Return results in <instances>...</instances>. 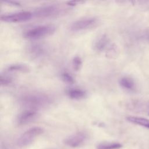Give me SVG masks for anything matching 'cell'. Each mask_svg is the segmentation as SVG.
<instances>
[{
  "mask_svg": "<svg viewBox=\"0 0 149 149\" xmlns=\"http://www.w3.org/2000/svg\"><path fill=\"white\" fill-rule=\"evenodd\" d=\"M126 119L129 122L149 129V119H147L144 118L132 116L127 117Z\"/></svg>",
  "mask_w": 149,
  "mask_h": 149,
  "instance_id": "14",
  "label": "cell"
},
{
  "mask_svg": "<svg viewBox=\"0 0 149 149\" xmlns=\"http://www.w3.org/2000/svg\"><path fill=\"white\" fill-rule=\"evenodd\" d=\"M148 40H149V36H148Z\"/></svg>",
  "mask_w": 149,
  "mask_h": 149,
  "instance_id": "20",
  "label": "cell"
},
{
  "mask_svg": "<svg viewBox=\"0 0 149 149\" xmlns=\"http://www.w3.org/2000/svg\"><path fill=\"white\" fill-rule=\"evenodd\" d=\"M61 76H62V79L63 81L66 83L73 84L74 83V78L70 74H69L68 72H65L62 73Z\"/></svg>",
  "mask_w": 149,
  "mask_h": 149,
  "instance_id": "17",
  "label": "cell"
},
{
  "mask_svg": "<svg viewBox=\"0 0 149 149\" xmlns=\"http://www.w3.org/2000/svg\"><path fill=\"white\" fill-rule=\"evenodd\" d=\"M67 95L69 98L73 100H80L85 97L86 93L80 88H70L69 89L67 92Z\"/></svg>",
  "mask_w": 149,
  "mask_h": 149,
  "instance_id": "12",
  "label": "cell"
},
{
  "mask_svg": "<svg viewBox=\"0 0 149 149\" xmlns=\"http://www.w3.org/2000/svg\"><path fill=\"white\" fill-rule=\"evenodd\" d=\"M33 16V13L31 12L21 11L2 15L1 19L5 22L18 23L29 20Z\"/></svg>",
  "mask_w": 149,
  "mask_h": 149,
  "instance_id": "6",
  "label": "cell"
},
{
  "mask_svg": "<svg viewBox=\"0 0 149 149\" xmlns=\"http://www.w3.org/2000/svg\"><path fill=\"white\" fill-rule=\"evenodd\" d=\"M37 116V111L26 109L19 114L16 119V123L19 126L26 125L32 122Z\"/></svg>",
  "mask_w": 149,
  "mask_h": 149,
  "instance_id": "8",
  "label": "cell"
},
{
  "mask_svg": "<svg viewBox=\"0 0 149 149\" xmlns=\"http://www.w3.org/2000/svg\"><path fill=\"white\" fill-rule=\"evenodd\" d=\"M72 67L73 69L76 71L80 69L82 65V60L79 56H74L72 59Z\"/></svg>",
  "mask_w": 149,
  "mask_h": 149,
  "instance_id": "16",
  "label": "cell"
},
{
  "mask_svg": "<svg viewBox=\"0 0 149 149\" xmlns=\"http://www.w3.org/2000/svg\"><path fill=\"white\" fill-rule=\"evenodd\" d=\"M119 85L124 89L128 91H133L136 88L134 80L129 77H123L119 79Z\"/></svg>",
  "mask_w": 149,
  "mask_h": 149,
  "instance_id": "11",
  "label": "cell"
},
{
  "mask_svg": "<svg viewBox=\"0 0 149 149\" xmlns=\"http://www.w3.org/2000/svg\"><path fill=\"white\" fill-rule=\"evenodd\" d=\"M43 132V129L39 126H34L29 129L19 137L16 143L17 146L19 147L30 146Z\"/></svg>",
  "mask_w": 149,
  "mask_h": 149,
  "instance_id": "3",
  "label": "cell"
},
{
  "mask_svg": "<svg viewBox=\"0 0 149 149\" xmlns=\"http://www.w3.org/2000/svg\"><path fill=\"white\" fill-rule=\"evenodd\" d=\"M122 144L117 142H103L97 145V149H120Z\"/></svg>",
  "mask_w": 149,
  "mask_h": 149,
  "instance_id": "15",
  "label": "cell"
},
{
  "mask_svg": "<svg viewBox=\"0 0 149 149\" xmlns=\"http://www.w3.org/2000/svg\"><path fill=\"white\" fill-rule=\"evenodd\" d=\"M98 23V20L96 17H84L73 22L70 25V29L73 31L85 30L95 27Z\"/></svg>",
  "mask_w": 149,
  "mask_h": 149,
  "instance_id": "5",
  "label": "cell"
},
{
  "mask_svg": "<svg viewBox=\"0 0 149 149\" xmlns=\"http://www.w3.org/2000/svg\"><path fill=\"white\" fill-rule=\"evenodd\" d=\"M6 70L9 72H22L27 73L29 72L30 68L28 66L22 63H15L9 66Z\"/></svg>",
  "mask_w": 149,
  "mask_h": 149,
  "instance_id": "13",
  "label": "cell"
},
{
  "mask_svg": "<svg viewBox=\"0 0 149 149\" xmlns=\"http://www.w3.org/2000/svg\"><path fill=\"white\" fill-rule=\"evenodd\" d=\"M29 53L31 56L34 58H38L45 54V48L42 45L36 44L30 46L29 48Z\"/></svg>",
  "mask_w": 149,
  "mask_h": 149,
  "instance_id": "10",
  "label": "cell"
},
{
  "mask_svg": "<svg viewBox=\"0 0 149 149\" xmlns=\"http://www.w3.org/2000/svg\"><path fill=\"white\" fill-rule=\"evenodd\" d=\"M109 38L105 35L103 34L98 37L94 43V48L95 51L101 52L104 51L109 45Z\"/></svg>",
  "mask_w": 149,
  "mask_h": 149,
  "instance_id": "9",
  "label": "cell"
},
{
  "mask_svg": "<svg viewBox=\"0 0 149 149\" xmlns=\"http://www.w3.org/2000/svg\"><path fill=\"white\" fill-rule=\"evenodd\" d=\"M55 31V27L53 25L44 24L34 27L24 33V37L28 39L36 40L52 34Z\"/></svg>",
  "mask_w": 149,
  "mask_h": 149,
  "instance_id": "2",
  "label": "cell"
},
{
  "mask_svg": "<svg viewBox=\"0 0 149 149\" xmlns=\"http://www.w3.org/2000/svg\"><path fill=\"white\" fill-rule=\"evenodd\" d=\"M87 139V135L83 132H77L65 139L63 143L72 148H77L83 146Z\"/></svg>",
  "mask_w": 149,
  "mask_h": 149,
  "instance_id": "7",
  "label": "cell"
},
{
  "mask_svg": "<svg viewBox=\"0 0 149 149\" xmlns=\"http://www.w3.org/2000/svg\"><path fill=\"white\" fill-rule=\"evenodd\" d=\"M49 149H54V148H49Z\"/></svg>",
  "mask_w": 149,
  "mask_h": 149,
  "instance_id": "19",
  "label": "cell"
},
{
  "mask_svg": "<svg viewBox=\"0 0 149 149\" xmlns=\"http://www.w3.org/2000/svg\"><path fill=\"white\" fill-rule=\"evenodd\" d=\"M52 102L49 96L42 93H30L20 98V102L26 109L37 111L48 106Z\"/></svg>",
  "mask_w": 149,
  "mask_h": 149,
  "instance_id": "1",
  "label": "cell"
},
{
  "mask_svg": "<svg viewBox=\"0 0 149 149\" xmlns=\"http://www.w3.org/2000/svg\"><path fill=\"white\" fill-rule=\"evenodd\" d=\"M62 10V8L57 5H47L37 8L33 15L38 18H47L59 15Z\"/></svg>",
  "mask_w": 149,
  "mask_h": 149,
  "instance_id": "4",
  "label": "cell"
},
{
  "mask_svg": "<svg viewBox=\"0 0 149 149\" xmlns=\"http://www.w3.org/2000/svg\"><path fill=\"white\" fill-rule=\"evenodd\" d=\"M1 84L2 86H8L12 83V79L6 76H1Z\"/></svg>",
  "mask_w": 149,
  "mask_h": 149,
  "instance_id": "18",
  "label": "cell"
}]
</instances>
